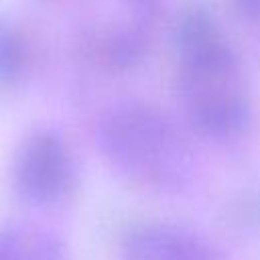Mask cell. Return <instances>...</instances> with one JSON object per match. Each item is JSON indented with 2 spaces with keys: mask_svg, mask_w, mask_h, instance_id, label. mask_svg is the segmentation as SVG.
<instances>
[{
  "mask_svg": "<svg viewBox=\"0 0 260 260\" xmlns=\"http://www.w3.org/2000/svg\"><path fill=\"white\" fill-rule=\"evenodd\" d=\"M98 146L112 169L150 191H179L191 171V154L173 120L144 102L114 106L98 126Z\"/></svg>",
  "mask_w": 260,
  "mask_h": 260,
  "instance_id": "1",
  "label": "cell"
},
{
  "mask_svg": "<svg viewBox=\"0 0 260 260\" xmlns=\"http://www.w3.org/2000/svg\"><path fill=\"white\" fill-rule=\"evenodd\" d=\"M232 4H234V10L242 18L252 20V22L260 20V0H232Z\"/></svg>",
  "mask_w": 260,
  "mask_h": 260,
  "instance_id": "9",
  "label": "cell"
},
{
  "mask_svg": "<svg viewBox=\"0 0 260 260\" xmlns=\"http://www.w3.org/2000/svg\"><path fill=\"white\" fill-rule=\"evenodd\" d=\"M28 63V47L22 35L10 26H0V83L16 81Z\"/></svg>",
  "mask_w": 260,
  "mask_h": 260,
  "instance_id": "7",
  "label": "cell"
},
{
  "mask_svg": "<svg viewBox=\"0 0 260 260\" xmlns=\"http://www.w3.org/2000/svg\"><path fill=\"white\" fill-rule=\"evenodd\" d=\"M179 87L185 116L201 136L230 140L250 128L252 106L240 63L179 71Z\"/></svg>",
  "mask_w": 260,
  "mask_h": 260,
  "instance_id": "2",
  "label": "cell"
},
{
  "mask_svg": "<svg viewBox=\"0 0 260 260\" xmlns=\"http://www.w3.org/2000/svg\"><path fill=\"white\" fill-rule=\"evenodd\" d=\"M14 183L35 205H55L67 197L73 187V162L59 134L39 130L24 140L14 162Z\"/></svg>",
  "mask_w": 260,
  "mask_h": 260,
  "instance_id": "3",
  "label": "cell"
},
{
  "mask_svg": "<svg viewBox=\"0 0 260 260\" xmlns=\"http://www.w3.org/2000/svg\"><path fill=\"white\" fill-rule=\"evenodd\" d=\"M120 2L124 6L128 20L148 30L154 28V24L160 20L167 8V0H120Z\"/></svg>",
  "mask_w": 260,
  "mask_h": 260,
  "instance_id": "8",
  "label": "cell"
},
{
  "mask_svg": "<svg viewBox=\"0 0 260 260\" xmlns=\"http://www.w3.org/2000/svg\"><path fill=\"white\" fill-rule=\"evenodd\" d=\"M150 37L152 30L130 20L106 24L85 37L83 51L95 67L110 73H126L146 59Z\"/></svg>",
  "mask_w": 260,
  "mask_h": 260,
  "instance_id": "5",
  "label": "cell"
},
{
  "mask_svg": "<svg viewBox=\"0 0 260 260\" xmlns=\"http://www.w3.org/2000/svg\"><path fill=\"white\" fill-rule=\"evenodd\" d=\"M122 260H223L219 248L199 232L167 223H142L122 240Z\"/></svg>",
  "mask_w": 260,
  "mask_h": 260,
  "instance_id": "4",
  "label": "cell"
},
{
  "mask_svg": "<svg viewBox=\"0 0 260 260\" xmlns=\"http://www.w3.org/2000/svg\"><path fill=\"white\" fill-rule=\"evenodd\" d=\"M0 260H69L65 244L51 232L14 225L0 234Z\"/></svg>",
  "mask_w": 260,
  "mask_h": 260,
  "instance_id": "6",
  "label": "cell"
}]
</instances>
